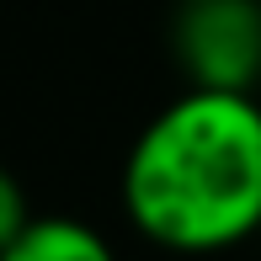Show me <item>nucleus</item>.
I'll return each mask as SVG.
<instances>
[{
	"mask_svg": "<svg viewBox=\"0 0 261 261\" xmlns=\"http://www.w3.org/2000/svg\"><path fill=\"white\" fill-rule=\"evenodd\" d=\"M0 261H117V251L80 219H64V213L38 219L32 213V224L0 251Z\"/></svg>",
	"mask_w": 261,
	"mask_h": 261,
	"instance_id": "nucleus-3",
	"label": "nucleus"
},
{
	"mask_svg": "<svg viewBox=\"0 0 261 261\" xmlns=\"http://www.w3.org/2000/svg\"><path fill=\"white\" fill-rule=\"evenodd\" d=\"M123 208L149 245L181 256L261 234V101L213 86L181 91L128 149Z\"/></svg>",
	"mask_w": 261,
	"mask_h": 261,
	"instance_id": "nucleus-1",
	"label": "nucleus"
},
{
	"mask_svg": "<svg viewBox=\"0 0 261 261\" xmlns=\"http://www.w3.org/2000/svg\"><path fill=\"white\" fill-rule=\"evenodd\" d=\"M171 43L192 86L251 91L261 80V0H181Z\"/></svg>",
	"mask_w": 261,
	"mask_h": 261,
	"instance_id": "nucleus-2",
	"label": "nucleus"
},
{
	"mask_svg": "<svg viewBox=\"0 0 261 261\" xmlns=\"http://www.w3.org/2000/svg\"><path fill=\"white\" fill-rule=\"evenodd\" d=\"M32 224V208H27V192H21V181L0 165V251H6L11 240H16L21 229Z\"/></svg>",
	"mask_w": 261,
	"mask_h": 261,
	"instance_id": "nucleus-4",
	"label": "nucleus"
}]
</instances>
